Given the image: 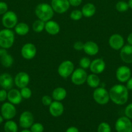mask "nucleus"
I'll return each mask as SVG.
<instances>
[{
  "instance_id": "nucleus-4",
  "label": "nucleus",
  "mask_w": 132,
  "mask_h": 132,
  "mask_svg": "<svg viewBox=\"0 0 132 132\" xmlns=\"http://www.w3.org/2000/svg\"><path fill=\"white\" fill-rule=\"evenodd\" d=\"M93 96L94 101L101 105L108 103L110 99L109 92L103 87L97 88L93 92Z\"/></svg>"
},
{
  "instance_id": "nucleus-1",
  "label": "nucleus",
  "mask_w": 132,
  "mask_h": 132,
  "mask_svg": "<svg viewBox=\"0 0 132 132\" xmlns=\"http://www.w3.org/2000/svg\"><path fill=\"white\" fill-rule=\"evenodd\" d=\"M110 99L117 105H123L128 100V89L122 85H115L109 91Z\"/></svg>"
},
{
  "instance_id": "nucleus-29",
  "label": "nucleus",
  "mask_w": 132,
  "mask_h": 132,
  "mask_svg": "<svg viewBox=\"0 0 132 132\" xmlns=\"http://www.w3.org/2000/svg\"><path fill=\"white\" fill-rule=\"evenodd\" d=\"M45 22L40 19L36 20L32 24V29L36 32H41L45 30Z\"/></svg>"
},
{
  "instance_id": "nucleus-22",
  "label": "nucleus",
  "mask_w": 132,
  "mask_h": 132,
  "mask_svg": "<svg viewBox=\"0 0 132 132\" xmlns=\"http://www.w3.org/2000/svg\"><path fill=\"white\" fill-rule=\"evenodd\" d=\"M84 51L89 55H94L97 54L99 50L98 45L93 41H87L84 45Z\"/></svg>"
},
{
  "instance_id": "nucleus-43",
  "label": "nucleus",
  "mask_w": 132,
  "mask_h": 132,
  "mask_svg": "<svg viewBox=\"0 0 132 132\" xmlns=\"http://www.w3.org/2000/svg\"><path fill=\"white\" fill-rule=\"evenodd\" d=\"M65 132H79L78 129L76 127H75V126H71V127H69L67 130H66Z\"/></svg>"
},
{
  "instance_id": "nucleus-44",
  "label": "nucleus",
  "mask_w": 132,
  "mask_h": 132,
  "mask_svg": "<svg viewBox=\"0 0 132 132\" xmlns=\"http://www.w3.org/2000/svg\"><path fill=\"white\" fill-rule=\"evenodd\" d=\"M127 41H128V44L132 46V33L128 35V37H127Z\"/></svg>"
},
{
  "instance_id": "nucleus-32",
  "label": "nucleus",
  "mask_w": 132,
  "mask_h": 132,
  "mask_svg": "<svg viewBox=\"0 0 132 132\" xmlns=\"http://www.w3.org/2000/svg\"><path fill=\"white\" fill-rule=\"evenodd\" d=\"M20 93L23 99H30L31 95H32V92H31V90L29 88L27 87V86L23 88H21Z\"/></svg>"
},
{
  "instance_id": "nucleus-8",
  "label": "nucleus",
  "mask_w": 132,
  "mask_h": 132,
  "mask_svg": "<svg viewBox=\"0 0 132 132\" xmlns=\"http://www.w3.org/2000/svg\"><path fill=\"white\" fill-rule=\"evenodd\" d=\"M74 68V64L71 61H64L58 67V74L63 78H67L72 74Z\"/></svg>"
},
{
  "instance_id": "nucleus-34",
  "label": "nucleus",
  "mask_w": 132,
  "mask_h": 132,
  "mask_svg": "<svg viewBox=\"0 0 132 132\" xmlns=\"http://www.w3.org/2000/svg\"><path fill=\"white\" fill-rule=\"evenodd\" d=\"M98 132H111L109 125L107 122H101L98 127Z\"/></svg>"
},
{
  "instance_id": "nucleus-41",
  "label": "nucleus",
  "mask_w": 132,
  "mask_h": 132,
  "mask_svg": "<svg viewBox=\"0 0 132 132\" xmlns=\"http://www.w3.org/2000/svg\"><path fill=\"white\" fill-rule=\"evenodd\" d=\"M70 5L72 6H78L81 5L82 0H69Z\"/></svg>"
},
{
  "instance_id": "nucleus-27",
  "label": "nucleus",
  "mask_w": 132,
  "mask_h": 132,
  "mask_svg": "<svg viewBox=\"0 0 132 132\" xmlns=\"http://www.w3.org/2000/svg\"><path fill=\"white\" fill-rule=\"evenodd\" d=\"M86 81L89 86H90L91 88H98V86L100 85V78L95 73H92V74L87 76Z\"/></svg>"
},
{
  "instance_id": "nucleus-25",
  "label": "nucleus",
  "mask_w": 132,
  "mask_h": 132,
  "mask_svg": "<svg viewBox=\"0 0 132 132\" xmlns=\"http://www.w3.org/2000/svg\"><path fill=\"white\" fill-rule=\"evenodd\" d=\"M0 62L1 64L5 68H10L14 63V59L10 54L7 52H5L0 55Z\"/></svg>"
},
{
  "instance_id": "nucleus-7",
  "label": "nucleus",
  "mask_w": 132,
  "mask_h": 132,
  "mask_svg": "<svg viewBox=\"0 0 132 132\" xmlns=\"http://www.w3.org/2000/svg\"><path fill=\"white\" fill-rule=\"evenodd\" d=\"M1 113L4 119L11 120L16 115V109L14 104L10 102L4 103L1 107Z\"/></svg>"
},
{
  "instance_id": "nucleus-47",
  "label": "nucleus",
  "mask_w": 132,
  "mask_h": 132,
  "mask_svg": "<svg viewBox=\"0 0 132 132\" xmlns=\"http://www.w3.org/2000/svg\"><path fill=\"white\" fill-rule=\"evenodd\" d=\"M21 132H32V131H30V130H27V129H25V130H22Z\"/></svg>"
},
{
  "instance_id": "nucleus-15",
  "label": "nucleus",
  "mask_w": 132,
  "mask_h": 132,
  "mask_svg": "<svg viewBox=\"0 0 132 132\" xmlns=\"http://www.w3.org/2000/svg\"><path fill=\"white\" fill-rule=\"evenodd\" d=\"M109 45L113 50H120L124 46V38L121 35L119 34H113L109 39Z\"/></svg>"
},
{
  "instance_id": "nucleus-38",
  "label": "nucleus",
  "mask_w": 132,
  "mask_h": 132,
  "mask_svg": "<svg viewBox=\"0 0 132 132\" xmlns=\"http://www.w3.org/2000/svg\"><path fill=\"white\" fill-rule=\"evenodd\" d=\"M125 115L127 117L132 119V103H130L126 107Z\"/></svg>"
},
{
  "instance_id": "nucleus-37",
  "label": "nucleus",
  "mask_w": 132,
  "mask_h": 132,
  "mask_svg": "<svg viewBox=\"0 0 132 132\" xmlns=\"http://www.w3.org/2000/svg\"><path fill=\"white\" fill-rule=\"evenodd\" d=\"M41 102L44 106H49L52 103V98L49 95H44L42 97Z\"/></svg>"
},
{
  "instance_id": "nucleus-2",
  "label": "nucleus",
  "mask_w": 132,
  "mask_h": 132,
  "mask_svg": "<svg viewBox=\"0 0 132 132\" xmlns=\"http://www.w3.org/2000/svg\"><path fill=\"white\" fill-rule=\"evenodd\" d=\"M54 10L51 5L48 3H40L35 9V14L40 20L47 22L50 20L54 15Z\"/></svg>"
},
{
  "instance_id": "nucleus-20",
  "label": "nucleus",
  "mask_w": 132,
  "mask_h": 132,
  "mask_svg": "<svg viewBox=\"0 0 132 132\" xmlns=\"http://www.w3.org/2000/svg\"><path fill=\"white\" fill-rule=\"evenodd\" d=\"M7 99L9 102L15 105L21 103L23 97L21 95L20 91L17 89L12 88L7 92Z\"/></svg>"
},
{
  "instance_id": "nucleus-11",
  "label": "nucleus",
  "mask_w": 132,
  "mask_h": 132,
  "mask_svg": "<svg viewBox=\"0 0 132 132\" xmlns=\"http://www.w3.org/2000/svg\"><path fill=\"white\" fill-rule=\"evenodd\" d=\"M21 54L24 59L29 60L33 59L36 54V47L34 44L28 43L22 46Z\"/></svg>"
},
{
  "instance_id": "nucleus-12",
  "label": "nucleus",
  "mask_w": 132,
  "mask_h": 132,
  "mask_svg": "<svg viewBox=\"0 0 132 132\" xmlns=\"http://www.w3.org/2000/svg\"><path fill=\"white\" fill-rule=\"evenodd\" d=\"M19 125L21 128L27 129L31 128L34 123V116L31 112L25 111L21 114L19 119Z\"/></svg>"
},
{
  "instance_id": "nucleus-16",
  "label": "nucleus",
  "mask_w": 132,
  "mask_h": 132,
  "mask_svg": "<svg viewBox=\"0 0 132 132\" xmlns=\"http://www.w3.org/2000/svg\"><path fill=\"white\" fill-rule=\"evenodd\" d=\"M14 84V79L10 74L3 73L0 75V86L3 89L9 90L12 88Z\"/></svg>"
},
{
  "instance_id": "nucleus-9",
  "label": "nucleus",
  "mask_w": 132,
  "mask_h": 132,
  "mask_svg": "<svg viewBox=\"0 0 132 132\" xmlns=\"http://www.w3.org/2000/svg\"><path fill=\"white\" fill-rule=\"evenodd\" d=\"M87 77V72L84 69L82 68H77L71 74V81L75 85H81L86 82Z\"/></svg>"
},
{
  "instance_id": "nucleus-6",
  "label": "nucleus",
  "mask_w": 132,
  "mask_h": 132,
  "mask_svg": "<svg viewBox=\"0 0 132 132\" xmlns=\"http://www.w3.org/2000/svg\"><path fill=\"white\" fill-rule=\"evenodd\" d=\"M115 129L117 132H132V122L130 119L126 116L118 119L115 123Z\"/></svg>"
},
{
  "instance_id": "nucleus-40",
  "label": "nucleus",
  "mask_w": 132,
  "mask_h": 132,
  "mask_svg": "<svg viewBox=\"0 0 132 132\" xmlns=\"http://www.w3.org/2000/svg\"><path fill=\"white\" fill-rule=\"evenodd\" d=\"M84 43H83L81 41H76L74 44L73 47L76 50L80 51V50H83V48H84Z\"/></svg>"
},
{
  "instance_id": "nucleus-48",
  "label": "nucleus",
  "mask_w": 132,
  "mask_h": 132,
  "mask_svg": "<svg viewBox=\"0 0 132 132\" xmlns=\"http://www.w3.org/2000/svg\"><path fill=\"white\" fill-rule=\"evenodd\" d=\"M0 49H1V47H0Z\"/></svg>"
},
{
  "instance_id": "nucleus-36",
  "label": "nucleus",
  "mask_w": 132,
  "mask_h": 132,
  "mask_svg": "<svg viewBox=\"0 0 132 132\" xmlns=\"http://www.w3.org/2000/svg\"><path fill=\"white\" fill-rule=\"evenodd\" d=\"M8 5L4 1H0V15H3L8 11Z\"/></svg>"
},
{
  "instance_id": "nucleus-18",
  "label": "nucleus",
  "mask_w": 132,
  "mask_h": 132,
  "mask_svg": "<svg viewBox=\"0 0 132 132\" xmlns=\"http://www.w3.org/2000/svg\"><path fill=\"white\" fill-rule=\"evenodd\" d=\"M49 113L52 116L54 117H58L62 116L64 111V107L63 104L60 101H54L52 102L51 104L49 105Z\"/></svg>"
},
{
  "instance_id": "nucleus-24",
  "label": "nucleus",
  "mask_w": 132,
  "mask_h": 132,
  "mask_svg": "<svg viewBox=\"0 0 132 132\" xmlns=\"http://www.w3.org/2000/svg\"><path fill=\"white\" fill-rule=\"evenodd\" d=\"M83 16L85 18H91L93 16L96 12V6L93 3H88L85 4L82 9Z\"/></svg>"
},
{
  "instance_id": "nucleus-28",
  "label": "nucleus",
  "mask_w": 132,
  "mask_h": 132,
  "mask_svg": "<svg viewBox=\"0 0 132 132\" xmlns=\"http://www.w3.org/2000/svg\"><path fill=\"white\" fill-rule=\"evenodd\" d=\"M18 125L14 121L8 120L4 125V130L5 132H18Z\"/></svg>"
},
{
  "instance_id": "nucleus-35",
  "label": "nucleus",
  "mask_w": 132,
  "mask_h": 132,
  "mask_svg": "<svg viewBox=\"0 0 132 132\" xmlns=\"http://www.w3.org/2000/svg\"><path fill=\"white\" fill-rule=\"evenodd\" d=\"M44 130V127L42 124L36 122L33 123L31 126V131L32 132H43Z\"/></svg>"
},
{
  "instance_id": "nucleus-42",
  "label": "nucleus",
  "mask_w": 132,
  "mask_h": 132,
  "mask_svg": "<svg viewBox=\"0 0 132 132\" xmlns=\"http://www.w3.org/2000/svg\"><path fill=\"white\" fill-rule=\"evenodd\" d=\"M126 88L128 90H132V77H130V78L128 79V81H127Z\"/></svg>"
},
{
  "instance_id": "nucleus-3",
  "label": "nucleus",
  "mask_w": 132,
  "mask_h": 132,
  "mask_svg": "<svg viewBox=\"0 0 132 132\" xmlns=\"http://www.w3.org/2000/svg\"><path fill=\"white\" fill-rule=\"evenodd\" d=\"M15 40L14 33L12 30L5 28L0 30V47L9 49L13 46Z\"/></svg>"
},
{
  "instance_id": "nucleus-31",
  "label": "nucleus",
  "mask_w": 132,
  "mask_h": 132,
  "mask_svg": "<svg viewBox=\"0 0 132 132\" xmlns=\"http://www.w3.org/2000/svg\"><path fill=\"white\" fill-rule=\"evenodd\" d=\"M82 16V12L80 10H74L70 14V18L73 21H79L81 19Z\"/></svg>"
},
{
  "instance_id": "nucleus-23",
  "label": "nucleus",
  "mask_w": 132,
  "mask_h": 132,
  "mask_svg": "<svg viewBox=\"0 0 132 132\" xmlns=\"http://www.w3.org/2000/svg\"><path fill=\"white\" fill-rule=\"evenodd\" d=\"M67 96V91L65 88L62 87L56 88L53 92L52 97L54 101H62L65 99Z\"/></svg>"
},
{
  "instance_id": "nucleus-33",
  "label": "nucleus",
  "mask_w": 132,
  "mask_h": 132,
  "mask_svg": "<svg viewBox=\"0 0 132 132\" xmlns=\"http://www.w3.org/2000/svg\"><path fill=\"white\" fill-rule=\"evenodd\" d=\"M91 63V61L89 58L84 57H82L80 59V62H79V64H80V67L82 68H83V69H86V68H89Z\"/></svg>"
},
{
  "instance_id": "nucleus-46",
  "label": "nucleus",
  "mask_w": 132,
  "mask_h": 132,
  "mask_svg": "<svg viewBox=\"0 0 132 132\" xmlns=\"http://www.w3.org/2000/svg\"><path fill=\"white\" fill-rule=\"evenodd\" d=\"M3 117H2V116L1 115H0V125H1V123H2L3 122Z\"/></svg>"
},
{
  "instance_id": "nucleus-19",
  "label": "nucleus",
  "mask_w": 132,
  "mask_h": 132,
  "mask_svg": "<svg viewBox=\"0 0 132 132\" xmlns=\"http://www.w3.org/2000/svg\"><path fill=\"white\" fill-rule=\"evenodd\" d=\"M120 56L123 62L127 64L132 63V46L130 45H124L120 49Z\"/></svg>"
},
{
  "instance_id": "nucleus-13",
  "label": "nucleus",
  "mask_w": 132,
  "mask_h": 132,
  "mask_svg": "<svg viewBox=\"0 0 132 132\" xmlns=\"http://www.w3.org/2000/svg\"><path fill=\"white\" fill-rule=\"evenodd\" d=\"M131 76V72L129 67L121 66L116 71V77L118 81L121 82H125L128 81Z\"/></svg>"
},
{
  "instance_id": "nucleus-45",
  "label": "nucleus",
  "mask_w": 132,
  "mask_h": 132,
  "mask_svg": "<svg viewBox=\"0 0 132 132\" xmlns=\"http://www.w3.org/2000/svg\"><path fill=\"white\" fill-rule=\"evenodd\" d=\"M128 3V5H129V7L132 9V0H129Z\"/></svg>"
},
{
  "instance_id": "nucleus-17",
  "label": "nucleus",
  "mask_w": 132,
  "mask_h": 132,
  "mask_svg": "<svg viewBox=\"0 0 132 132\" xmlns=\"http://www.w3.org/2000/svg\"><path fill=\"white\" fill-rule=\"evenodd\" d=\"M89 68L93 73L99 74L102 73L106 68V63L104 61L100 58L95 59L91 61Z\"/></svg>"
},
{
  "instance_id": "nucleus-10",
  "label": "nucleus",
  "mask_w": 132,
  "mask_h": 132,
  "mask_svg": "<svg viewBox=\"0 0 132 132\" xmlns=\"http://www.w3.org/2000/svg\"><path fill=\"white\" fill-rule=\"evenodd\" d=\"M51 5L53 10L58 14H63L69 9V0H52Z\"/></svg>"
},
{
  "instance_id": "nucleus-14",
  "label": "nucleus",
  "mask_w": 132,
  "mask_h": 132,
  "mask_svg": "<svg viewBox=\"0 0 132 132\" xmlns=\"http://www.w3.org/2000/svg\"><path fill=\"white\" fill-rule=\"evenodd\" d=\"M30 81L29 76L27 73L21 72L17 73L14 78V84L18 88H23L28 85Z\"/></svg>"
},
{
  "instance_id": "nucleus-5",
  "label": "nucleus",
  "mask_w": 132,
  "mask_h": 132,
  "mask_svg": "<svg viewBox=\"0 0 132 132\" xmlns=\"http://www.w3.org/2000/svg\"><path fill=\"white\" fill-rule=\"evenodd\" d=\"M1 22L5 28L12 29L18 24V16L14 12L7 11L3 15Z\"/></svg>"
},
{
  "instance_id": "nucleus-26",
  "label": "nucleus",
  "mask_w": 132,
  "mask_h": 132,
  "mask_svg": "<svg viewBox=\"0 0 132 132\" xmlns=\"http://www.w3.org/2000/svg\"><path fill=\"white\" fill-rule=\"evenodd\" d=\"M14 30L19 36H25L29 32V27L25 23H19L14 27Z\"/></svg>"
},
{
  "instance_id": "nucleus-21",
  "label": "nucleus",
  "mask_w": 132,
  "mask_h": 132,
  "mask_svg": "<svg viewBox=\"0 0 132 132\" xmlns=\"http://www.w3.org/2000/svg\"><path fill=\"white\" fill-rule=\"evenodd\" d=\"M45 30L49 34L54 36L59 33L60 30V27L57 22L49 20L45 22Z\"/></svg>"
},
{
  "instance_id": "nucleus-39",
  "label": "nucleus",
  "mask_w": 132,
  "mask_h": 132,
  "mask_svg": "<svg viewBox=\"0 0 132 132\" xmlns=\"http://www.w3.org/2000/svg\"><path fill=\"white\" fill-rule=\"evenodd\" d=\"M7 99V92L5 89L0 90V102H4Z\"/></svg>"
},
{
  "instance_id": "nucleus-30",
  "label": "nucleus",
  "mask_w": 132,
  "mask_h": 132,
  "mask_svg": "<svg viewBox=\"0 0 132 132\" xmlns=\"http://www.w3.org/2000/svg\"><path fill=\"white\" fill-rule=\"evenodd\" d=\"M115 8L117 11L120 12H124L127 11L129 7L128 3L124 1H120L116 4Z\"/></svg>"
}]
</instances>
